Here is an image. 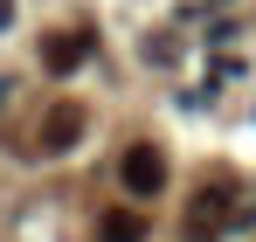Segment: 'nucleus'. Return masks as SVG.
Wrapping results in <instances>:
<instances>
[{"mask_svg":"<svg viewBox=\"0 0 256 242\" xmlns=\"http://www.w3.org/2000/svg\"><path fill=\"white\" fill-rule=\"evenodd\" d=\"M0 97H7V83H0Z\"/></svg>","mask_w":256,"mask_h":242,"instance_id":"7","label":"nucleus"},{"mask_svg":"<svg viewBox=\"0 0 256 242\" xmlns=\"http://www.w3.org/2000/svg\"><path fill=\"white\" fill-rule=\"evenodd\" d=\"M84 62H90V35L84 28H76V35H62V28L42 35V70L48 76H70V70H84Z\"/></svg>","mask_w":256,"mask_h":242,"instance_id":"3","label":"nucleus"},{"mask_svg":"<svg viewBox=\"0 0 256 242\" xmlns=\"http://www.w3.org/2000/svg\"><path fill=\"white\" fill-rule=\"evenodd\" d=\"M242 214H236V187H201L194 201H187V228H180V242H222L228 228H236Z\"/></svg>","mask_w":256,"mask_h":242,"instance_id":"1","label":"nucleus"},{"mask_svg":"<svg viewBox=\"0 0 256 242\" xmlns=\"http://www.w3.org/2000/svg\"><path fill=\"white\" fill-rule=\"evenodd\" d=\"M76 138H84V111H76V104H56L48 124H42V146H48V152H62V146H76Z\"/></svg>","mask_w":256,"mask_h":242,"instance_id":"4","label":"nucleus"},{"mask_svg":"<svg viewBox=\"0 0 256 242\" xmlns=\"http://www.w3.org/2000/svg\"><path fill=\"white\" fill-rule=\"evenodd\" d=\"M104 242H146V214L111 208V214H104Z\"/></svg>","mask_w":256,"mask_h":242,"instance_id":"5","label":"nucleus"},{"mask_svg":"<svg viewBox=\"0 0 256 242\" xmlns=\"http://www.w3.org/2000/svg\"><path fill=\"white\" fill-rule=\"evenodd\" d=\"M118 180H125L132 201H152V194L166 187V160H160V146H132L125 160H118Z\"/></svg>","mask_w":256,"mask_h":242,"instance_id":"2","label":"nucleus"},{"mask_svg":"<svg viewBox=\"0 0 256 242\" xmlns=\"http://www.w3.org/2000/svg\"><path fill=\"white\" fill-rule=\"evenodd\" d=\"M7 21H14V0H0V28H7Z\"/></svg>","mask_w":256,"mask_h":242,"instance_id":"6","label":"nucleus"}]
</instances>
